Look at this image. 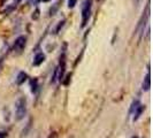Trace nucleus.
<instances>
[{
    "label": "nucleus",
    "instance_id": "obj_1",
    "mask_svg": "<svg viewBox=\"0 0 153 138\" xmlns=\"http://www.w3.org/2000/svg\"><path fill=\"white\" fill-rule=\"evenodd\" d=\"M27 113V100L25 98H19L15 102V119L22 120Z\"/></svg>",
    "mask_w": 153,
    "mask_h": 138
},
{
    "label": "nucleus",
    "instance_id": "obj_2",
    "mask_svg": "<svg viewBox=\"0 0 153 138\" xmlns=\"http://www.w3.org/2000/svg\"><path fill=\"white\" fill-rule=\"evenodd\" d=\"M92 0H85L82 7V27H85L91 15Z\"/></svg>",
    "mask_w": 153,
    "mask_h": 138
},
{
    "label": "nucleus",
    "instance_id": "obj_3",
    "mask_svg": "<svg viewBox=\"0 0 153 138\" xmlns=\"http://www.w3.org/2000/svg\"><path fill=\"white\" fill-rule=\"evenodd\" d=\"M25 45H27V38L24 36H20L19 38H16L15 43L13 45V50L16 53H20V52H22L23 50H24Z\"/></svg>",
    "mask_w": 153,
    "mask_h": 138
},
{
    "label": "nucleus",
    "instance_id": "obj_4",
    "mask_svg": "<svg viewBox=\"0 0 153 138\" xmlns=\"http://www.w3.org/2000/svg\"><path fill=\"white\" fill-rule=\"evenodd\" d=\"M44 61H45V55L43 53L36 54V56L33 59V66H39V65H42Z\"/></svg>",
    "mask_w": 153,
    "mask_h": 138
},
{
    "label": "nucleus",
    "instance_id": "obj_5",
    "mask_svg": "<svg viewBox=\"0 0 153 138\" xmlns=\"http://www.w3.org/2000/svg\"><path fill=\"white\" fill-rule=\"evenodd\" d=\"M151 88V76H150V71L147 73V75L144 78V82H143V89L144 90H149Z\"/></svg>",
    "mask_w": 153,
    "mask_h": 138
},
{
    "label": "nucleus",
    "instance_id": "obj_6",
    "mask_svg": "<svg viewBox=\"0 0 153 138\" xmlns=\"http://www.w3.org/2000/svg\"><path fill=\"white\" fill-rule=\"evenodd\" d=\"M27 74L24 73V71H21L19 75H17V78H16V83L19 85H21V84H23L25 81H27Z\"/></svg>",
    "mask_w": 153,
    "mask_h": 138
},
{
    "label": "nucleus",
    "instance_id": "obj_7",
    "mask_svg": "<svg viewBox=\"0 0 153 138\" xmlns=\"http://www.w3.org/2000/svg\"><path fill=\"white\" fill-rule=\"evenodd\" d=\"M143 111H144V106L143 105H139L137 108H136V111L134 112V121H137L138 119L140 117V115H142V113H143Z\"/></svg>",
    "mask_w": 153,
    "mask_h": 138
},
{
    "label": "nucleus",
    "instance_id": "obj_8",
    "mask_svg": "<svg viewBox=\"0 0 153 138\" xmlns=\"http://www.w3.org/2000/svg\"><path fill=\"white\" fill-rule=\"evenodd\" d=\"M37 84H38V81H37V79H32L30 82L31 91L32 92H36V90H37Z\"/></svg>",
    "mask_w": 153,
    "mask_h": 138
},
{
    "label": "nucleus",
    "instance_id": "obj_9",
    "mask_svg": "<svg viewBox=\"0 0 153 138\" xmlns=\"http://www.w3.org/2000/svg\"><path fill=\"white\" fill-rule=\"evenodd\" d=\"M139 105H140V104H139V101H138V100H135V101L132 102V105H131V108H130V114H132V113L136 111V108H137Z\"/></svg>",
    "mask_w": 153,
    "mask_h": 138
},
{
    "label": "nucleus",
    "instance_id": "obj_10",
    "mask_svg": "<svg viewBox=\"0 0 153 138\" xmlns=\"http://www.w3.org/2000/svg\"><path fill=\"white\" fill-rule=\"evenodd\" d=\"M76 2H77V0H68V7H69V8L75 7Z\"/></svg>",
    "mask_w": 153,
    "mask_h": 138
},
{
    "label": "nucleus",
    "instance_id": "obj_11",
    "mask_svg": "<svg viewBox=\"0 0 153 138\" xmlns=\"http://www.w3.org/2000/svg\"><path fill=\"white\" fill-rule=\"evenodd\" d=\"M63 24H65V21H61V22H59L58 27H56V29H55V33H58V32H59V30H60L62 27H63Z\"/></svg>",
    "mask_w": 153,
    "mask_h": 138
},
{
    "label": "nucleus",
    "instance_id": "obj_12",
    "mask_svg": "<svg viewBox=\"0 0 153 138\" xmlns=\"http://www.w3.org/2000/svg\"><path fill=\"white\" fill-rule=\"evenodd\" d=\"M38 16H39V10L37 9V10L35 12V15H32V19H33V20H36V19H38Z\"/></svg>",
    "mask_w": 153,
    "mask_h": 138
},
{
    "label": "nucleus",
    "instance_id": "obj_13",
    "mask_svg": "<svg viewBox=\"0 0 153 138\" xmlns=\"http://www.w3.org/2000/svg\"><path fill=\"white\" fill-rule=\"evenodd\" d=\"M39 1H42V0H29V2H30L31 5H37Z\"/></svg>",
    "mask_w": 153,
    "mask_h": 138
},
{
    "label": "nucleus",
    "instance_id": "obj_14",
    "mask_svg": "<svg viewBox=\"0 0 153 138\" xmlns=\"http://www.w3.org/2000/svg\"><path fill=\"white\" fill-rule=\"evenodd\" d=\"M66 78H67V79H66V81H63V84H65V85H67V84H68L69 79H70V74H68V75H67V77H66Z\"/></svg>",
    "mask_w": 153,
    "mask_h": 138
},
{
    "label": "nucleus",
    "instance_id": "obj_15",
    "mask_svg": "<svg viewBox=\"0 0 153 138\" xmlns=\"http://www.w3.org/2000/svg\"><path fill=\"white\" fill-rule=\"evenodd\" d=\"M0 138H6V134L5 132H0Z\"/></svg>",
    "mask_w": 153,
    "mask_h": 138
},
{
    "label": "nucleus",
    "instance_id": "obj_16",
    "mask_svg": "<svg viewBox=\"0 0 153 138\" xmlns=\"http://www.w3.org/2000/svg\"><path fill=\"white\" fill-rule=\"evenodd\" d=\"M43 1H44V2H47V1H50V0H43Z\"/></svg>",
    "mask_w": 153,
    "mask_h": 138
},
{
    "label": "nucleus",
    "instance_id": "obj_17",
    "mask_svg": "<svg viewBox=\"0 0 153 138\" xmlns=\"http://www.w3.org/2000/svg\"><path fill=\"white\" fill-rule=\"evenodd\" d=\"M20 1H21V0H16V2H20Z\"/></svg>",
    "mask_w": 153,
    "mask_h": 138
},
{
    "label": "nucleus",
    "instance_id": "obj_18",
    "mask_svg": "<svg viewBox=\"0 0 153 138\" xmlns=\"http://www.w3.org/2000/svg\"><path fill=\"white\" fill-rule=\"evenodd\" d=\"M132 138H138V137H137V136H134V137H132Z\"/></svg>",
    "mask_w": 153,
    "mask_h": 138
}]
</instances>
